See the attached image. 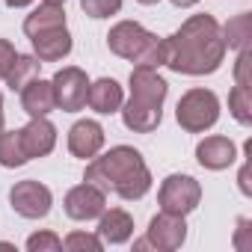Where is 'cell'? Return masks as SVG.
<instances>
[{
  "label": "cell",
  "mask_w": 252,
  "mask_h": 252,
  "mask_svg": "<svg viewBox=\"0 0 252 252\" xmlns=\"http://www.w3.org/2000/svg\"><path fill=\"white\" fill-rule=\"evenodd\" d=\"M225 60V42L222 27L214 15H193L175 30L169 39H163V65L175 74H214Z\"/></svg>",
  "instance_id": "1"
},
{
  "label": "cell",
  "mask_w": 252,
  "mask_h": 252,
  "mask_svg": "<svg viewBox=\"0 0 252 252\" xmlns=\"http://www.w3.org/2000/svg\"><path fill=\"white\" fill-rule=\"evenodd\" d=\"M86 181L104 193H116L125 202H137L152 190V172L143 155L131 146H116L104 158H92L86 166Z\"/></svg>",
  "instance_id": "2"
},
{
  "label": "cell",
  "mask_w": 252,
  "mask_h": 252,
  "mask_svg": "<svg viewBox=\"0 0 252 252\" xmlns=\"http://www.w3.org/2000/svg\"><path fill=\"white\" fill-rule=\"evenodd\" d=\"M169 83L158 74V68L134 65L131 71V101L122 107V122L134 134H152L163 119Z\"/></svg>",
  "instance_id": "3"
},
{
  "label": "cell",
  "mask_w": 252,
  "mask_h": 252,
  "mask_svg": "<svg viewBox=\"0 0 252 252\" xmlns=\"http://www.w3.org/2000/svg\"><path fill=\"white\" fill-rule=\"evenodd\" d=\"M107 48L122 60H131L134 65H163V39H158L137 21H119L107 33Z\"/></svg>",
  "instance_id": "4"
},
{
  "label": "cell",
  "mask_w": 252,
  "mask_h": 252,
  "mask_svg": "<svg viewBox=\"0 0 252 252\" xmlns=\"http://www.w3.org/2000/svg\"><path fill=\"white\" fill-rule=\"evenodd\" d=\"M175 119L187 134H202L214 128L220 119V98L211 89H190L181 95L175 107Z\"/></svg>",
  "instance_id": "5"
},
{
  "label": "cell",
  "mask_w": 252,
  "mask_h": 252,
  "mask_svg": "<svg viewBox=\"0 0 252 252\" xmlns=\"http://www.w3.org/2000/svg\"><path fill=\"white\" fill-rule=\"evenodd\" d=\"M158 202H160V211L187 217L190 211L199 208V202H202V187H199V181H196L193 175H169V178L160 184Z\"/></svg>",
  "instance_id": "6"
},
{
  "label": "cell",
  "mask_w": 252,
  "mask_h": 252,
  "mask_svg": "<svg viewBox=\"0 0 252 252\" xmlns=\"http://www.w3.org/2000/svg\"><path fill=\"white\" fill-rule=\"evenodd\" d=\"M54 95H57V107L63 113H77L86 107V95H89V77L83 68L77 65H65L54 74Z\"/></svg>",
  "instance_id": "7"
},
{
  "label": "cell",
  "mask_w": 252,
  "mask_h": 252,
  "mask_svg": "<svg viewBox=\"0 0 252 252\" xmlns=\"http://www.w3.org/2000/svg\"><path fill=\"white\" fill-rule=\"evenodd\" d=\"M9 202H12V211L24 220H42L51 214V205H54V196L45 184L27 178V181H18L12 190H9Z\"/></svg>",
  "instance_id": "8"
},
{
  "label": "cell",
  "mask_w": 252,
  "mask_h": 252,
  "mask_svg": "<svg viewBox=\"0 0 252 252\" xmlns=\"http://www.w3.org/2000/svg\"><path fill=\"white\" fill-rule=\"evenodd\" d=\"M63 208H65V214H68L71 220L86 222V220H95V217L104 214V208H107V193L86 181V184H77V187H71V190L65 193Z\"/></svg>",
  "instance_id": "9"
},
{
  "label": "cell",
  "mask_w": 252,
  "mask_h": 252,
  "mask_svg": "<svg viewBox=\"0 0 252 252\" xmlns=\"http://www.w3.org/2000/svg\"><path fill=\"white\" fill-rule=\"evenodd\" d=\"M146 240H149L152 249H163V252L178 249L187 240V222H184V217L160 211L158 217H152V222L146 228Z\"/></svg>",
  "instance_id": "10"
},
{
  "label": "cell",
  "mask_w": 252,
  "mask_h": 252,
  "mask_svg": "<svg viewBox=\"0 0 252 252\" xmlns=\"http://www.w3.org/2000/svg\"><path fill=\"white\" fill-rule=\"evenodd\" d=\"M104 149V128L92 119H80L68 131V152L80 160H92Z\"/></svg>",
  "instance_id": "11"
},
{
  "label": "cell",
  "mask_w": 252,
  "mask_h": 252,
  "mask_svg": "<svg viewBox=\"0 0 252 252\" xmlns=\"http://www.w3.org/2000/svg\"><path fill=\"white\" fill-rule=\"evenodd\" d=\"M196 160H199V166H205L211 172H220V169H228L237 160V149L228 137H205L196 146Z\"/></svg>",
  "instance_id": "12"
},
{
  "label": "cell",
  "mask_w": 252,
  "mask_h": 252,
  "mask_svg": "<svg viewBox=\"0 0 252 252\" xmlns=\"http://www.w3.org/2000/svg\"><path fill=\"white\" fill-rule=\"evenodd\" d=\"M21 110L30 116V119H39V116H48L57 110V95H54V83L51 80H30L24 89H21Z\"/></svg>",
  "instance_id": "13"
},
{
  "label": "cell",
  "mask_w": 252,
  "mask_h": 252,
  "mask_svg": "<svg viewBox=\"0 0 252 252\" xmlns=\"http://www.w3.org/2000/svg\"><path fill=\"white\" fill-rule=\"evenodd\" d=\"M21 140H24V149H27L30 160L33 158H45L57 146V128L45 116H39V119H30L27 128H21Z\"/></svg>",
  "instance_id": "14"
},
{
  "label": "cell",
  "mask_w": 252,
  "mask_h": 252,
  "mask_svg": "<svg viewBox=\"0 0 252 252\" xmlns=\"http://www.w3.org/2000/svg\"><path fill=\"white\" fill-rule=\"evenodd\" d=\"M30 42H33V51H36L39 63H57V60L71 54V33L65 27L36 33V36H30Z\"/></svg>",
  "instance_id": "15"
},
{
  "label": "cell",
  "mask_w": 252,
  "mask_h": 252,
  "mask_svg": "<svg viewBox=\"0 0 252 252\" xmlns=\"http://www.w3.org/2000/svg\"><path fill=\"white\" fill-rule=\"evenodd\" d=\"M134 234V220L128 211H122V208H104L101 214V222H98V237L104 243H125V240H131Z\"/></svg>",
  "instance_id": "16"
},
{
  "label": "cell",
  "mask_w": 252,
  "mask_h": 252,
  "mask_svg": "<svg viewBox=\"0 0 252 252\" xmlns=\"http://www.w3.org/2000/svg\"><path fill=\"white\" fill-rule=\"evenodd\" d=\"M86 104H89L95 113H101V116L119 113V110H122V86H119L113 77H101V80L89 83Z\"/></svg>",
  "instance_id": "17"
},
{
  "label": "cell",
  "mask_w": 252,
  "mask_h": 252,
  "mask_svg": "<svg viewBox=\"0 0 252 252\" xmlns=\"http://www.w3.org/2000/svg\"><path fill=\"white\" fill-rule=\"evenodd\" d=\"M54 27H65V9H63V3H57V0H45V3H39L24 18V33L27 36H36V33L54 30Z\"/></svg>",
  "instance_id": "18"
},
{
  "label": "cell",
  "mask_w": 252,
  "mask_h": 252,
  "mask_svg": "<svg viewBox=\"0 0 252 252\" xmlns=\"http://www.w3.org/2000/svg\"><path fill=\"white\" fill-rule=\"evenodd\" d=\"M39 60L36 57H30V54H15L12 57V63L6 65V71H3V80H6V86L12 89V92H21L30 80H36L39 77Z\"/></svg>",
  "instance_id": "19"
},
{
  "label": "cell",
  "mask_w": 252,
  "mask_h": 252,
  "mask_svg": "<svg viewBox=\"0 0 252 252\" xmlns=\"http://www.w3.org/2000/svg\"><path fill=\"white\" fill-rule=\"evenodd\" d=\"M27 160L30 158H27V149H24V140H21V128L0 134V166L15 169V166H24Z\"/></svg>",
  "instance_id": "20"
},
{
  "label": "cell",
  "mask_w": 252,
  "mask_h": 252,
  "mask_svg": "<svg viewBox=\"0 0 252 252\" xmlns=\"http://www.w3.org/2000/svg\"><path fill=\"white\" fill-rule=\"evenodd\" d=\"M249 39H252V15H249V12L231 18V21L225 24V30H222V42H225V48H237V51H243V48L249 45Z\"/></svg>",
  "instance_id": "21"
},
{
  "label": "cell",
  "mask_w": 252,
  "mask_h": 252,
  "mask_svg": "<svg viewBox=\"0 0 252 252\" xmlns=\"http://www.w3.org/2000/svg\"><path fill=\"white\" fill-rule=\"evenodd\" d=\"M228 110L240 125H252V92L234 83V89L228 92Z\"/></svg>",
  "instance_id": "22"
},
{
  "label": "cell",
  "mask_w": 252,
  "mask_h": 252,
  "mask_svg": "<svg viewBox=\"0 0 252 252\" xmlns=\"http://www.w3.org/2000/svg\"><path fill=\"white\" fill-rule=\"evenodd\" d=\"M63 246L65 249H71V252H101V246H104V240L98 237V234H89V231H71L65 240H63Z\"/></svg>",
  "instance_id": "23"
},
{
  "label": "cell",
  "mask_w": 252,
  "mask_h": 252,
  "mask_svg": "<svg viewBox=\"0 0 252 252\" xmlns=\"http://www.w3.org/2000/svg\"><path fill=\"white\" fill-rule=\"evenodd\" d=\"M80 9L89 18H110L122 9V0H80Z\"/></svg>",
  "instance_id": "24"
},
{
  "label": "cell",
  "mask_w": 252,
  "mask_h": 252,
  "mask_svg": "<svg viewBox=\"0 0 252 252\" xmlns=\"http://www.w3.org/2000/svg\"><path fill=\"white\" fill-rule=\"evenodd\" d=\"M27 249L30 252H57V249H63V240L54 231H36L27 237Z\"/></svg>",
  "instance_id": "25"
},
{
  "label": "cell",
  "mask_w": 252,
  "mask_h": 252,
  "mask_svg": "<svg viewBox=\"0 0 252 252\" xmlns=\"http://www.w3.org/2000/svg\"><path fill=\"white\" fill-rule=\"evenodd\" d=\"M249 65H252V54H249V48H243L240 54H237V63H234V83L237 86H252V80H249Z\"/></svg>",
  "instance_id": "26"
},
{
  "label": "cell",
  "mask_w": 252,
  "mask_h": 252,
  "mask_svg": "<svg viewBox=\"0 0 252 252\" xmlns=\"http://www.w3.org/2000/svg\"><path fill=\"white\" fill-rule=\"evenodd\" d=\"M12 57H15V48H12V42H6V39H0V77H3L6 65L12 63Z\"/></svg>",
  "instance_id": "27"
},
{
  "label": "cell",
  "mask_w": 252,
  "mask_h": 252,
  "mask_svg": "<svg viewBox=\"0 0 252 252\" xmlns=\"http://www.w3.org/2000/svg\"><path fill=\"white\" fill-rule=\"evenodd\" d=\"M240 190H243L246 196L252 193V187H249V166H243V169H240Z\"/></svg>",
  "instance_id": "28"
},
{
  "label": "cell",
  "mask_w": 252,
  "mask_h": 252,
  "mask_svg": "<svg viewBox=\"0 0 252 252\" xmlns=\"http://www.w3.org/2000/svg\"><path fill=\"white\" fill-rule=\"evenodd\" d=\"M33 0H6V6L9 9H24V6H30Z\"/></svg>",
  "instance_id": "29"
},
{
  "label": "cell",
  "mask_w": 252,
  "mask_h": 252,
  "mask_svg": "<svg viewBox=\"0 0 252 252\" xmlns=\"http://www.w3.org/2000/svg\"><path fill=\"white\" fill-rule=\"evenodd\" d=\"M169 3H172V6H178V9H187V6H196L199 0H169Z\"/></svg>",
  "instance_id": "30"
},
{
  "label": "cell",
  "mask_w": 252,
  "mask_h": 252,
  "mask_svg": "<svg viewBox=\"0 0 252 252\" xmlns=\"http://www.w3.org/2000/svg\"><path fill=\"white\" fill-rule=\"evenodd\" d=\"M0 134H3V95H0Z\"/></svg>",
  "instance_id": "31"
},
{
  "label": "cell",
  "mask_w": 252,
  "mask_h": 252,
  "mask_svg": "<svg viewBox=\"0 0 252 252\" xmlns=\"http://www.w3.org/2000/svg\"><path fill=\"white\" fill-rule=\"evenodd\" d=\"M140 3H143V6H152V3H158V0H140Z\"/></svg>",
  "instance_id": "32"
},
{
  "label": "cell",
  "mask_w": 252,
  "mask_h": 252,
  "mask_svg": "<svg viewBox=\"0 0 252 252\" xmlns=\"http://www.w3.org/2000/svg\"><path fill=\"white\" fill-rule=\"evenodd\" d=\"M57 3H65V0H57Z\"/></svg>",
  "instance_id": "33"
}]
</instances>
